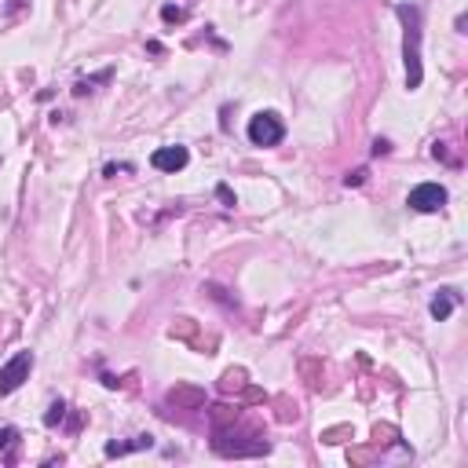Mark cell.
I'll list each match as a JSON object with an SVG mask.
<instances>
[{
  "label": "cell",
  "instance_id": "6da1fadb",
  "mask_svg": "<svg viewBox=\"0 0 468 468\" xmlns=\"http://www.w3.org/2000/svg\"><path fill=\"white\" fill-rule=\"evenodd\" d=\"M399 19L406 26V37H403L406 88L414 92V88H421V77H425V66H421V8L417 4H399Z\"/></svg>",
  "mask_w": 468,
  "mask_h": 468
},
{
  "label": "cell",
  "instance_id": "7a4b0ae2",
  "mask_svg": "<svg viewBox=\"0 0 468 468\" xmlns=\"http://www.w3.org/2000/svg\"><path fill=\"white\" fill-rule=\"evenodd\" d=\"M282 139H286L282 117L271 114V110L253 114V121H249V143H253V147H278Z\"/></svg>",
  "mask_w": 468,
  "mask_h": 468
},
{
  "label": "cell",
  "instance_id": "3957f363",
  "mask_svg": "<svg viewBox=\"0 0 468 468\" xmlns=\"http://www.w3.org/2000/svg\"><path fill=\"white\" fill-rule=\"evenodd\" d=\"M30 370H33V351H19V355H11L4 366H0V395L19 392L22 384L30 381Z\"/></svg>",
  "mask_w": 468,
  "mask_h": 468
},
{
  "label": "cell",
  "instance_id": "277c9868",
  "mask_svg": "<svg viewBox=\"0 0 468 468\" xmlns=\"http://www.w3.org/2000/svg\"><path fill=\"white\" fill-rule=\"evenodd\" d=\"M406 205L414 209V213H439V209L447 205V187H439V183H417L414 191H410Z\"/></svg>",
  "mask_w": 468,
  "mask_h": 468
},
{
  "label": "cell",
  "instance_id": "5b68a950",
  "mask_svg": "<svg viewBox=\"0 0 468 468\" xmlns=\"http://www.w3.org/2000/svg\"><path fill=\"white\" fill-rule=\"evenodd\" d=\"M187 161H191L187 147H158L154 154H150V165L158 172H180V169H187Z\"/></svg>",
  "mask_w": 468,
  "mask_h": 468
},
{
  "label": "cell",
  "instance_id": "8992f818",
  "mask_svg": "<svg viewBox=\"0 0 468 468\" xmlns=\"http://www.w3.org/2000/svg\"><path fill=\"white\" fill-rule=\"evenodd\" d=\"M454 304H458V292H454V289H443L439 297L432 300V308H428V311H432V319H436V322H443V319H450Z\"/></svg>",
  "mask_w": 468,
  "mask_h": 468
},
{
  "label": "cell",
  "instance_id": "52a82bcc",
  "mask_svg": "<svg viewBox=\"0 0 468 468\" xmlns=\"http://www.w3.org/2000/svg\"><path fill=\"white\" fill-rule=\"evenodd\" d=\"M147 447H154V439H150V436H136L132 443H107V454L117 458V454H132V450H147Z\"/></svg>",
  "mask_w": 468,
  "mask_h": 468
},
{
  "label": "cell",
  "instance_id": "ba28073f",
  "mask_svg": "<svg viewBox=\"0 0 468 468\" xmlns=\"http://www.w3.org/2000/svg\"><path fill=\"white\" fill-rule=\"evenodd\" d=\"M19 447V428H0V450H8V461H15Z\"/></svg>",
  "mask_w": 468,
  "mask_h": 468
},
{
  "label": "cell",
  "instance_id": "9c48e42d",
  "mask_svg": "<svg viewBox=\"0 0 468 468\" xmlns=\"http://www.w3.org/2000/svg\"><path fill=\"white\" fill-rule=\"evenodd\" d=\"M63 414H66V403H52V410H48V414H44V425H58V421H63Z\"/></svg>",
  "mask_w": 468,
  "mask_h": 468
},
{
  "label": "cell",
  "instance_id": "30bf717a",
  "mask_svg": "<svg viewBox=\"0 0 468 468\" xmlns=\"http://www.w3.org/2000/svg\"><path fill=\"white\" fill-rule=\"evenodd\" d=\"M161 19H165V22H172V19L180 22V19H183V8H172V4H169V8H161Z\"/></svg>",
  "mask_w": 468,
  "mask_h": 468
},
{
  "label": "cell",
  "instance_id": "8fae6325",
  "mask_svg": "<svg viewBox=\"0 0 468 468\" xmlns=\"http://www.w3.org/2000/svg\"><path fill=\"white\" fill-rule=\"evenodd\" d=\"M362 176H366V169H359V172H351V176H348V180H344V183H348V187H359V183H362Z\"/></svg>",
  "mask_w": 468,
  "mask_h": 468
},
{
  "label": "cell",
  "instance_id": "7c38bea8",
  "mask_svg": "<svg viewBox=\"0 0 468 468\" xmlns=\"http://www.w3.org/2000/svg\"><path fill=\"white\" fill-rule=\"evenodd\" d=\"M388 150H392L388 139H377V143H373V154H388Z\"/></svg>",
  "mask_w": 468,
  "mask_h": 468
},
{
  "label": "cell",
  "instance_id": "4fadbf2b",
  "mask_svg": "<svg viewBox=\"0 0 468 468\" xmlns=\"http://www.w3.org/2000/svg\"><path fill=\"white\" fill-rule=\"evenodd\" d=\"M22 4H26V0H11V4H8V15H15V11H19Z\"/></svg>",
  "mask_w": 468,
  "mask_h": 468
}]
</instances>
